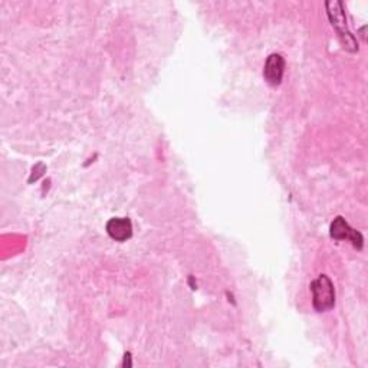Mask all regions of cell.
<instances>
[{
	"mask_svg": "<svg viewBox=\"0 0 368 368\" xmlns=\"http://www.w3.org/2000/svg\"><path fill=\"white\" fill-rule=\"evenodd\" d=\"M311 290L314 295V308L318 313H326L335 305V289L326 275H321L311 283Z\"/></svg>",
	"mask_w": 368,
	"mask_h": 368,
	"instance_id": "2",
	"label": "cell"
},
{
	"mask_svg": "<svg viewBox=\"0 0 368 368\" xmlns=\"http://www.w3.org/2000/svg\"><path fill=\"white\" fill-rule=\"evenodd\" d=\"M107 234L117 242H125L132 236V223L128 218H114L107 223Z\"/></svg>",
	"mask_w": 368,
	"mask_h": 368,
	"instance_id": "5",
	"label": "cell"
},
{
	"mask_svg": "<svg viewBox=\"0 0 368 368\" xmlns=\"http://www.w3.org/2000/svg\"><path fill=\"white\" fill-rule=\"evenodd\" d=\"M283 72H285L283 58L279 53L269 55V58L266 60V64H265V69H263L265 81L270 87H278L282 82Z\"/></svg>",
	"mask_w": 368,
	"mask_h": 368,
	"instance_id": "4",
	"label": "cell"
},
{
	"mask_svg": "<svg viewBox=\"0 0 368 368\" xmlns=\"http://www.w3.org/2000/svg\"><path fill=\"white\" fill-rule=\"evenodd\" d=\"M325 6H326V13H328L329 21H331L333 26L335 28L344 48L350 52H357L358 44L356 41V37L347 28V19L344 15L342 3L341 2H326Z\"/></svg>",
	"mask_w": 368,
	"mask_h": 368,
	"instance_id": "1",
	"label": "cell"
},
{
	"mask_svg": "<svg viewBox=\"0 0 368 368\" xmlns=\"http://www.w3.org/2000/svg\"><path fill=\"white\" fill-rule=\"evenodd\" d=\"M331 238L337 240H350L354 245V247H357L358 250H361L364 246L362 235L358 230L353 229L350 225H348L345 219L341 216H338L331 225Z\"/></svg>",
	"mask_w": 368,
	"mask_h": 368,
	"instance_id": "3",
	"label": "cell"
}]
</instances>
